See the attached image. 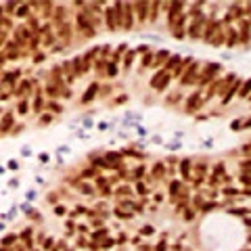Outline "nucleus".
Segmentation results:
<instances>
[{
	"mask_svg": "<svg viewBox=\"0 0 251 251\" xmlns=\"http://www.w3.org/2000/svg\"><path fill=\"white\" fill-rule=\"evenodd\" d=\"M166 80H167V73H159V78H155V80H153V86H157V88H161Z\"/></svg>",
	"mask_w": 251,
	"mask_h": 251,
	"instance_id": "1",
	"label": "nucleus"
},
{
	"mask_svg": "<svg viewBox=\"0 0 251 251\" xmlns=\"http://www.w3.org/2000/svg\"><path fill=\"white\" fill-rule=\"evenodd\" d=\"M94 92H96V84H92V86H90V88H88V94H86V96H84V101H90V98H92V96H94Z\"/></svg>",
	"mask_w": 251,
	"mask_h": 251,
	"instance_id": "2",
	"label": "nucleus"
},
{
	"mask_svg": "<svg viewBox=\"0 0 251 251\" xmlns=\"http://www.w3.org/2000/svg\"><path fill=\"white\" fill-rule=\"evenodd\" d=\"M251 90V82H247V86H245V90H243V92H241V94H243V96H245V94H247V92H249Z\"/></svg>",
	"mask_w": 251,
	"mask_h": 251,
	"instance_id": "3",
	"label": "nucleus"
},
{
	"mask_svg": "<svg viewBox=\"0 0 251 251\" xmlns=\"http://www.w3.org/2000/svg\"><path fill=\"white\" fill-rule=\"evenodd\" d=\"M8 124H11V115H6V117H4V128H8Z\"/></svg>",
	"mask_w": 251,
	"mask_h": 251,
	"instance_id": "4",
	"label": "nucleus"
}]
</instances>
